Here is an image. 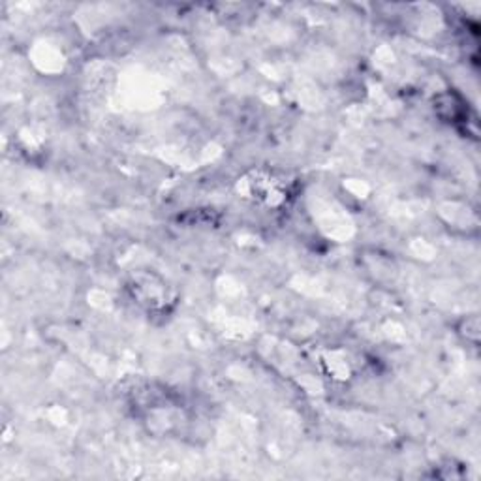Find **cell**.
<instances>
[{"mask_svg":"<svg viewBox=\"0 0 481 481\" xmlns=\"http://www.w3.org/2000/svg\"><path fill=\"white\" fill-rule=\"evenodd\" d=\"M135 301L147 310H160L164 305L170 303V294H168V286H165L164 280L157 277H145L135 279V282L130 286Z\"/></svg>","mask_w":481,"mask_h":481,"instance_id":"cell-1","label":"cell"}]
</instances>
